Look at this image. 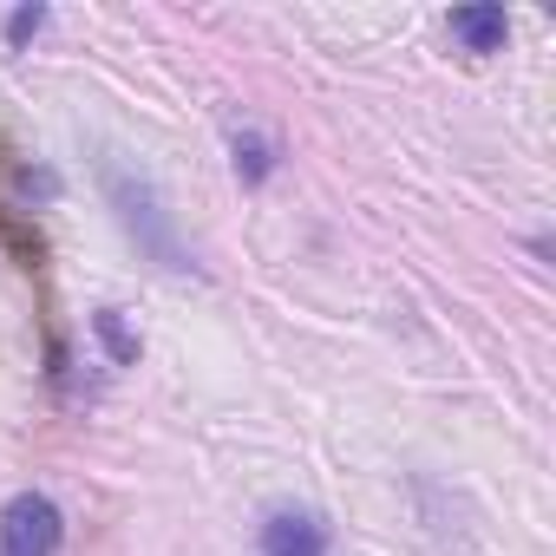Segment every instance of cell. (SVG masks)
<instances>
[{
  "label": "cell",
  "mask_w": 556,
  "mask_h": 556,
  "mask_svg": "<svg viewBox=\"0 0 556 556\" xmlns=\"http://www.w3.org/2000/svg\"><path fill=\"white\" fill-rule=\"evenodd\" d=\"M105 190H112V203H118V223L138 236V249H151L164 268H190L184 262V249H177V236H170V223H164V210H157V190L144 184V177H131V170H105Z\"/></svg>",
  "instance_id": "obj_1"
},
{
  "label": "cell",
  "mask_w": 556,
  "mask_h": 556,
  "mask_svg": "<svg viewBox=\"0 0 556 556\" xmlns=\"http://www.w3.org/2000/svg\"><path fill=\"white\" fill-rule=\"evenodd\" d=\"M66 517L47 491H21L8 510H0V556H60Z\"/></svg>",
  "instance_id": "obj_2"
},
{
  "label": "cell",
  "mask_w": 556,
  "mask_h": 556,
  "mask_svg": "<svg viewBox=\"0 0 556 556\" xmlns=\"http://www.w3.org/2000/svg\"><path fill=\"white\" fill-rule=\"evenodd\" d=\"M334 530L321 510H268L262 523V556H328Z\"/></svg>",
  "instance_id": "obj_3"
},
{
  "label": "cell",
  "mask_w": 556,
  "mask_h": 556,
  "mask_svg": "<svg viewBox=\"0 0 556 556\" xmlns=\"http://www.w3.org/2000/svg\"><path fill=\"white\" fill-rule=\"evenodd\" d=\"M452 40H458L471 60L504 53V40H510V14H504V8H452Z\"/></svg>",
  "instance_id": "obj_4"
},
{
  "label": "cell",
  "mask_w": 556,
  "mask_h": 556,
  "mask_svg": "<svg viewBox=\"0 0 556 556\" xmlns=\"http://www.w3.org/2000/svg\"><path fill=\"white\" fill-rule=\"evenodd\" d=\"M229 151H236V177H242V184H262V177L275 170V144H268L262 131H249V125L229 131Z\"/></svg>",
  "instance_id": "obj_5"
},
{
  "label": "cell",
  "mask_w": 556,
  "mask_h": 556,
  "mask_svg": "<svg viewBox=\"0 0 556 556\" xmlns=\"http://www.w3.org/2000/svg\"><path fill=\"white\" fill-rule=\"evenodd\" d=\"M92 334L112 348V361H118V367H131V361H138V334L118 321V308H99V315H92Z\"/></svg>",
  "instance_id": "obj_6"
},
{
  "label": "cell",
  "mask_w": 556,
  "mask_h": 556,
  "mask_svg": "<svg viewBox=\"0 0 556 556\" xmlns=\"http://www.w3.org/2000/svg\"><path fill=\"white\" fill-rule=\"evenodd\" d=\"M47 21H53V14H47V8H21V14H14V21H8V40H14V47H27V40H34V34H40V27H47Z\"/></svg>",
  "instance_id": "obj_7"
}]
</instances>
